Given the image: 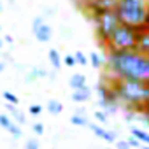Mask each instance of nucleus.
Returning <instances> with one entry per match:
<instances>
[{
  "mask_svg": "<svg viewBox=\"0 0 149 149\" xmlns=\"http://www.w3.org/2000/svg\"><path fill=\"white\" fill-rule=\"evenodd\" d=\"M63 61H65V65H67V67H74V65H77V63H76V58H74V54H65Z\"/></svg>",
  "mask_w": 149,
  "mask_h": 149,
  "instance_id": "nucleus-22",
  "label": "nucleus"
},
{
  "mask_svg": "<svg viewBox=\"0 0 149 149\" xmlns=\"http://www.w3.org/2000/svg\"><path fill=\"white\" fill-rule=\"evenodd\" d=\"M4 40H6V42H9V44H11V42H13V37H11V35H7V37H6V39H4Z\"/></svg>",
  "mask_w": 149,
  "mask_h": 149,
  "instance_id": "nucleus-28",
  "label": "nucleus"
},
{
  "mask_svg": "<svg viewBox=\"0 0 149 149\" xmlns=\"http://www.w3.org/2000/svg\"><path fill=\"white\" fill-rule=\"evenodd\" d=\"M137 51H140L142 54L149 56V26H142L139 28V37H137Z\"/></svg>",
  "mask_w": 149,
  "mask_h": 149,
  "instance_id": "nucleus-7",
  "label": "nucleus"
},
{
  "mask_svg": "<svg viewBox=\"0 0 149 149\" xmlns=\"http://www.w3.org/2000/svg\"><path fill=\"white\" fill-rule=\"evenodd\" d=\"M126 142H128V144H130V147H133V149H140V147H142V142H140L139 139H135L133 135H132Z\"/></svg>",
  "mask_w": 149,
  "mask_h": 149,
  "instance_id": "nucleus-21",
  "label": "nucleus"
},
{
  "mask_svg": "<svg viewBox=\"0 0 149 149\" xmlns=\"http://www.w3.org/2000/svg\"><path fill=\"white\" fill-rule=\"evenodd\" d=\"M91 21H93V26H95L97 40H98L102 46H105V42H107L109 37L112 35V32L116 30V26L121 23L119 18H118V14H116V11H114V7L104 9V11L97 13V14L91 18Z\"/></svg>",
  "mask_w": 149,
  "mask_h": 149,
  "instance_id": "nucleus-5",
  "label": "nucleus"
},
{
  "mask_svg": "<svg viewBox=\"0 0 149 149\" xmlns=\"http://www.w3.org/2000/svg\"><path fill=\"white\" fill-rule=\"evenodd\" d=\"M32 130H33V133L42 135V133H44V125H42V123H35V125H32Z\"/></svg>",
  "mask_w": 149,
  "mask_h": 149,
  "instance_id": "nucleus-24",
  "label": "nucleus"
},
{
  "mask_svg": "<svg viewBox=\"0 0 149 149\" xmlns=\"http://www.w3.org/2000/svg\"><path fill=\"white\" fill-rule=\"evenodd\" d=\"M137 37H139V30L119 23L116 26V30L112 32V35L109 37V40L105 42V49L107 51H126V49H135L137 47Z\"/></svg>",
  "mask_w": 149,
  "mask_h": 149,
  "instance_id": "nucleus-4",
  "label": "nucleus"
},
{
  "mask_svg": "<svg viewBox=\"0 0 149 149\" xmlns=\"http://www.w3.org/2000/svg\"><path fill=\"white\" fill-rule=\"evenodd\" d=\"M107 68L112 77L149 81V56L137 49L107 51Z\"/></svg>",
  "mask_w": 149,
  "mask_h": 149,
  "instance_id": "nucleus-1",
  "label": "nucleus"
},
{
  "mask_svg": "<svg viewBox=\"0 0 149 149\" xmlns=\"http://www.w3.org/2000/svg\"><path fill=\"white\" fill-rule=\"evenodd\" d=\"M116 147H118V149H133V147H130V144H128L126 140H118V142H116Z\"/></svg>",
  "mask_w": 149,
  "mask_h": 149,
  "instance_id": "nucleus-26",
  "label": "nucleus"
},
{
  "mask_svg": "<svg viewBox=\"0 0 149 149\" xmlns=\"http://www.w3.org/2000/svg\"><path fill=\"white\" fill-rule=\"evenodd\" d=\"M2 97L6 98V102H9V104H14V105H18L19 104V98L14 95V93H11V91H4L2 93Z\"/></svg>",
  "mask_w": 149,
  "mask_h": 149,
  "instance_id": "nucleus-19",
  "label": "nucleus"
},
{
  "mask_svg": "<svg viewBox=\"0 0 149 149\" xmlns=\"http://www.w3.org/2000/svg\"><path fill=\"white\" fill-rule=\"evenodd\" d=\"M4 68H6V67H4V63L0 61V74H2V70H4Z\"/></svg>",
  "mask_w": 149,
  "mask_h": 149,
  "instance_id": "nucleus-30",
  "label": "nucleus"
},
{
  "mask_svg": "<svg viewBox=\"0 0 149 149\" xmlns=\"http://www.w3.org/2000/svg\"><path fill=\"white\" fill-rule=\"evenodd\" d=\"M130 132H132V135H133L135 139H139L142 144L149 146V133H146L144 130H140V128H135V126H132V128H130Z\"/></svg>",
  "mask_w": 149,
  "mask_h": 149,
  "instance_id": "nucleus-13",
  "label": "nucleus"
},
{
  "mask_svg": "<svg viewBox=\"0 0 149 149\" xmlns=\"http://www.w3.org/2000/svg\"><path fill=\"white\" fill-rule=\"evenodd\" d=\"M114 11L121 23L130 25L139 30V28L146 26L149 0H116Z\"/></svg>",
  "mask_w": 149,
  "mask_h": 149,
  "instance_id": "nucleus-3",
  "label": "nucleus"
},
{
  "mask_svg": "<svg viewBox=\"0 0 149 149\" xmlns=\"http://www.w3.org/2000/svg\"><path fill=\"white\" fill-rule=\"evenodd\" d=\"M47 58H49V61H51V65L56 68V70H60L61 68V63H63V58L60 56V53H58V49H49L47 51Z\"/></svg>",
  "mask_w": 149,
  "mask_h": 149,
  "instance_id": "nucleus-12",
  "label": "nucleus"
},
{
  "mask_svg": "<svg viewBox=\"0 0 149 149\" xmlns=\"http://www.w3.org/2000/svg\"><path fill=\"white\" fill-rule=\"evenodd\" d=\"M4 13V4H2V0H0V14Z\"/></svg>",
  "mask_w": 149,
  "mask_h": 149,
  "instance_id": "nucleus-29",
  "label": "nucleus"
},
{
  "mask_svg": "<svg viewBox=\"0 0 149 149\" xmlns=\"http://www.w3.org/2000/svg\"><path fill=\"white\" fill-rule=\"evenodd\" d=\"M2 47H4V40H2V39H0V49H2Z\"/></svg>",
  "mask_w": 149,
  "mask_h": 149,
  "instance_id": "nucleus-32",
  "label": "nucleus"
},
{
  "mask_svg": "<svg viewBox=\"0 0 149 149\" xmlns=\"http://www.w3.org/2000/svg\"><path fill=\"white\" fill-rule=\"evenodd\" d=\"M95 118H97L100 123H107V114H105L104 111H97V112H95Z\"/></svg>",
  "mask_w": 149,
  "mask_h": 149,
  "instance_id": "nucleus-25",
  "label": "nucleus"
},
{
  "mask_svg": "<svg viewBox=\"0 0 149 149\" xmlns=\"http://www.w3.org/2000/svg\"><path fill=\"white\" fill-rule=\"evenodd\" d=\"M90 97H91V90H90L88 86H83V88H79V90H74V93H72V100L77 102V104L88 102Z\"/></svg>",
  "mask_w": 149,
  "mask_h": 149,
  "instance_id": "nucleus-9",
  "label": "nucleus"
},
{
  "mask_svg": "<svg viewBox=\"0 0 149 149\" xmlns=\"http://www.w3.org/2000/svg\"><path fill=\"white\" fill-rule=\"evenodd\" d=\"M88 61L93 65V68H100V67L104 65V58H102L98 53H95V51H91V53H90V56H88Z\"/></svg>",
  "mask_w": 149,
  "mask_h": 149,
  "instance_id": "nucleus-14",
  "label": "nucleus"
},
{
  "mask_svg": "<svg viewBox=\"0 0 149 149\" xmlns=\"http://www.w3.org/2000/svg\"><path fill=\"white\" fill-rule=\"evenodd\" d=\"M40 111H42V107H40V105H30V114L39 116V114H40Z\"/></svg>",
  "mask_w": 149,
  "mask_h": 149,
  "instance_id": "nucleus-27",
  "label": "nucleus"
},
{
  "mask_svg": "<svg viewBox=\"0 0 149 149\" xmlns=\"http://www.w3.org/2000/svg\"><path fill=\"white\" fill-rule=\"evenodd\" d=\"M7 111L11 112V116H13V118H16V121H18V123H21V125H23V123L26 121V119H25V116L16 109V105H14V104H9V102H7Z\"/></svg>",
  "mask_w": 149,
  "mask_h": 149,
  "instance_id": "nucleus-16",
  "label": "nucleus"
},
{
  "mask_svg": "<svg viewBox=\"0 0 149 149\" xmlns=\"http://www.w3.org/2000/svg\"><path fill=\"white\" fill-rule=\"evenodd\" d=\"M25 149H39V142L35 139H28L25 144Z\"/></svg>",
  "mask_w": 149,
  "mask_h": 149,
  "instance_id": "nucleus-23",
  "label": "nucleus"
},
{
  "mask_svg": "<svg viewBox=\"0 0 149 149\" xmlns=\"http://www.w3.org/2000/svg\"><path fill=\"white\" fill-rule=\"evenodd\" d=\"M146 114L149 116V104H147V107H146Z\"/></svg>",
  "mask_w": 149,
  "mask_h": 149,
  "instance_id": "nucleus-33",
  "label": "nucleus"
},
{
  "mask_svg": "<svg viewBox=\"0 0 149 149\" xmlns=\"http://www.w3.org/2000/svg\"><path fill=\"white\" fill-rule=\"evenodd\" d=\"M146 26H149V11H147V21H146Z\"/></svg>",
  "mask_w": 149,
  "mask_h": 149,
  "instance_id": "nucleus-31",
  "label": "nucleus"
},
{
  "mask_svg": "<svg viewBox=\"0 0 149 149\" xmlns=\"http://www.w3.org/2000/svg\"><path fill=\"white\" fill-rule=\"evenodd\" d=\"M74 58H76V63H79V65H88L90 61H88V56L83 53V51H76V53H74Z\"/></svg>",
  "mask_w": 149,
  "mask_h": 149,
  "instance_id": "nucleus-18",
  "label": "nucleus"
},
{
  "mask_svg": "<svg viewBox=\"0 0 149 149\" xmlns=\"http://www.w3.org/2000/svg\"><path fill=\"white\" fill-rule=\"evenodd\" d=\"M68 84L72 90H79L83 86H86V76L84 74H74V76L68 79Z\"/></svg>",
  "mask_w": 149,
  "mask_h": 149,
  "instance_id": "nucleus-11",
  "label": "nucleus"
},
{
  "mask_svg": "<svg viewBox=\"0 0 149 149\" xmlns=\"http://www.w3.org/2000/svg\"><path fill=\"white\" fill-rule=\"evenodd\" d=\"M0 126H2L4 130H7L13 137H21V128L14 121H11L6 114H0Z\"/></svg>",
  "mask_w": 149,
  "mask_h": 149,
  "instance_id": "nucleus-8",
  "label": "nucleus"
},
{
  "mask_svg": "<svg viewBox=\"0 0 149 149\" xmlns=\"http://www.w3.org/2000/svg\"><path fill=\"white\" fill-rule=\"evenodd\" d=\"M70 121H72V125H76V126H86L88 125V121H86V118L83 116V114H74L72 118H70Z\"/></svg>",
  "mask_w": 149,
  "mask_h": 149,
  "instance_id": "nucleus-17",
  "label": "nucleus"
},
{
  "mask_svg": "<svg viewBox=\"0 0 149 149\" xmlns=\"http://www.w3.org/2000/svg\"><path fill=\"white\" fill-rule=\"evenodd\" d=\"M47 72L44 68H33L30 74H28V79H35V77H46Z\"/></svg>",
  "mask_w": 149,
  "mask_h": 149,
  "instance_id": "nucleus-20",
  "label": "nucleus"
},
{
  "mask_svg": "<svg viewBox=\"0 0 149 149\" xmlns=\"http://www.w3.org/2000/svg\"><path fill=\"white\" fill-rule=\"evenodd\" d=\"M109 84L114 90L119 105L126 107L128 111L146 114V107L149 104V81L121 79L111 76Z\"/></svg>",
  "mask_w": 149,
  "mask_h": 149,
  "instance_id": "nucleus-2",
  "label": "nucleus"
},
{
  "mask_svg": "<svg viewBox=\"0 0 149 149\" xmlns=\"http://www.w3.org/2000/svg\"><path fill=\"white\" fill-rule=\"evenodd\" d=\"M90 130H91L97 137H100V139H104V140H107V142H114V140H116L114 133L107 132L105 128H102V126H98V125H91V126H90Z\"/></svg>",
  "mask_w": 149,
  "mask_h": 149,
  "instance_id": "nucleus-10",
  "label": "nucleus"
},
{
  "mask_svg": "<svg viewBox=\"0 0 149 149\" xmlns=\"http://www.w3.org/2000/svg\"><path fill=\"white\" fill-rule=\"evenodd\" d=\"M47 111L51 112V114H60L61 111H63V105H61V102H58V100H54V98H51L49 102H47Z\"/></svg>",
  "mask_w": 149,
  "mask_h": 149,
  "instance_id": "nucleus-15",
  "label": "nucleus"
},
{
  "mask_svg": "<svg viewBox=\"0 0 149 149\" xmlns=\"http://www.w3.org/2000/svg\"><path fill=\"white\" fill-rule=\"evenodd\" d=\"M32 32H33V37L39 40V42H49L53 39V28L49 23H46V19L42 16H37L33 18L32 21Z\"/></svg>",
  "mask_w": 149,
  "mask_h": 149,
  "instance_id": "nucleus-6",
  "label": "nucleus"
},
{
  "mask_svg": "<svg viewBox=\"0 0 149 149\" xmlns=\"http://www.w3.org/2000/svg\"><path fill=\"white\" fill-rule=\"evenodd\" d=\"M140 149H149V146H146V144H144V146H142Z\"/></svg>",
  "mask_w": 149,
  "mask_h": 149,
  "instance_id": "nucleus-34",
  "label": "nucleus"
}]
</instances>
